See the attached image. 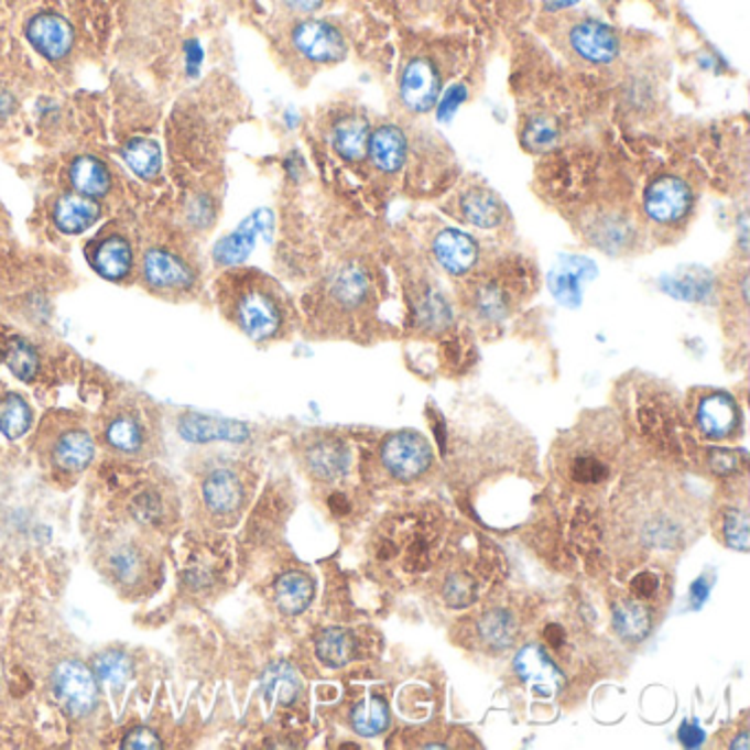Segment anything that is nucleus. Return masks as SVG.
I'll return each mask as SVG.
<instances>
[{"instance_id":"1","label":"nucleus","mask_w":750,"mask_h":750,"mask_svg":"<svg viewBox=\"0 0 750 750\" xmlns=\"http://www.w3.org/2000/svg\"><path fill=\"white\" fill-rule=\"evenodd\" d=\"M231 317L253 341L275 339L284 328V302L267 280L247 278L231 297Z\"/></svg>"},{"instance_id":"2","label":"nucleus","mask_w":750,"mask_h":750,"mask_svg":"<svg viewBox=\"0 0 750 750\" xmlns=\"http://www.w3.org/2000/svg\"><path fill=\"white\" fill-rule=\"evenodd\" d=\"M643 216L661 229L683 227L696 207L694 185L681 174L665 172L652 178L643 189Z\"/></svg>"},{"instance_id":"3","label":"nucleus","mask_w":750,"mask_h":750,"mask_svg":"<svg viewBox=\"0 0 750 750\" xmlns=\"http://www.w3.org/2000/svg\"><path fill=\"white\" fill-rule=\"evenodd\" d=\"M53 694L73 718L88 716L99 700V687L93 670L81 661H62L51 678Z\"/></svg>"},{"instance_id":"4","label":"nucleus","mask_w":750,"mask_h":750,"mask_svg":"<svg viewBox=\"0 0 750 750\" xmlns=\"http://www.w3.org/2000/svg\"><path fill=\"white\" fill-rule=\"evenodd\" d=\"M291 42L295 51L315 64H335L348 55V42L344 33L326 20H302L293 26Z\"/></svg>"},{"instance_id":"5","label":"nucleus","mask_w":750,"mask_h":750,"mask_svg":"<svg viewBox=\"0 0 750 750\" xmlns=\"http://www.w3.org/2000/svg\"><path fill=\"white\" fill-rule=\"evenodd\" d=\"M432 447L421 434L399 432L392 434L381 447V460L385 469L399 480H414L423 476L432 465Z\"/></svg>"},{"instance_id":"6","label":"nucleus","mask_w":750,"mask_h":750,"mask_svg":"<svg viewBox=\"0 0 750 750\" xmlns=\"http://www.w3.org/2000/svg\"><path fill=\"white\" fill-rule=\"evenodd\" d=\"M24 37L48 62H62L70 55L75 31L70 22L55 11H37L24 24Z\"/></svg>"},{"instance_id":"7","label":"nucleus","mask_w":750,"mask_h":750,"mask_svg":"<svg viewBox=\"0 0 750 750\" xmlns=\"http://www.w3.org/2000/svg\"><path fill=\"white\" fill-rule=\"evenodd\" d=\"M443 90V77L438 66L430 57H412L401 73V101L412 112H430Z\"/></svg>"},{"instance_id":"8","label":"nucleus","mask_w":750,"mask_h":750,"mask_svg":"<svg viewBox=\"0 0 750 750\" xmlns=\"http://www.w3.org/2000/svg\"><path fill=\"white\" fill-rule=\"evenodd\" d=\"M568 44L588 64H612L621 53V40L617 31L601 20H579L568 31Z\"/></svg>"},{"instance_id":"9","label":"nucleus","mask_w":750,"mask_h":750,"mask_svg":"<svg viewBox=\"0 0 750 750\" xmlns=\"http://www.w3.org/2000/svg\"><path fill=\"white\" fill-rule=\"evenodd\" d=\"M143 280L154 291L174 293L189 291L196 284V273L178 253L165 247H152L143 256Z\"/></svg>"},{"instance_id":"10","label":"nucleus","mask_w":750,"mask_h":750,"mask_svg":"<svg viewBox=\"0 0 750 750\" xmlns=\"http://www.w3.org/2000/svg\"><path fill=\"white\" fill-rule=\"evenodd\" d=\"M273 227V216L269 209H256L251 216H247L236 231L222 236L216 244H214V251H211V258L216 264L220 267H236V264H242L253 247H256V240L258 236H267Z\"/></svg>"},{"instance_id":"11","label":"nucleus","mask_w":750,"mask_h":750,"mask_svg":"<svg viewBox=\"0 0 750 750\" xmlns=\"http://www.w3.org/2000/svg\"><path fill=\"white\" fill-rule=\"evenodd\" d=\"M88 262L108 282H121L134 264L132 244L123 233H104L88 244Z\"/></svg>"},{"instance_id":"12","label":"nucleus","mask_w":750,"mask_h":750,"mask_svg":"<svg viewBox=\"0 0 750 750\" xmlns=\"http://www.w3.org/2000/svg\"><path fill=\"white\" fill-rule=\"evenodd\" d=\"M407 137L396 123H381L370 130L368 159L381 174H396L407 163Z\"/></svg>"},{"instance_id":"13","label":"nucleus","mask_w":750,"mask_h":750,"mask_svg":"<svg viewBox=\"0 0 750 750\" xmlns=\"http://www.w3.org/2000/svg\"><path fill=\"white\" fill-rule=\"evenodd\" d=\"M178 434L187 443H244L249 438V427L238 421H222L203 414H185L178 421Z\"/></svg>"},{"instance_id":"14","label":"nucleus","mask_w":750,"mask_h":750,"mask_svg":"<svg viewBox=\"0 0 750 750\" xmlns=\"http://www.w3.org/2000/svg\"><path fill=\"white\" fill-rule=\"evenodd\" d=\"M740 425L738 401L727 392H711L698 405V427L707 438L722 441L733 436Z\"/></svg>"},{"instance_id":"15","label":"nucleus","mask_w":750,"mask_h":750,"mask_svg":"<svg viewBox=\"0 0 750 750\" xmlns=\"http://www.w3.org/2000/svg\"><path fill=\"white\" fill-rule=\"evenodd\" d=\"M515 670L520 674L522 681H526L535 696L548 698L555 692H559L564 687V676L557 670V665L546 656V652L537 645H529L524 648L518 659H515Z\"/></svg>"},{"instance_id":"16","label":"nucleus","mask_w":750,"mask_h":750,"mask_svg":"<svg viewBox=\"0 0 750 750\" xmlns=\"http://www.w3.org/2000/svg\"><path fill=\"white\" fill-rule=\"evenodd\" d=\"M101 216V207L97 200L86 198L81 194H62L53 203V225L64 236H79L88 231Z\"/></svg>"},{"instance_id":"17","label":"nucleus","mask_w":750,"mask_h":750,"mask_svg":"<svg viewBox=\"0 0 750 750\" xmlns=\"http://www.w3.org/2000/svg\"><path fill=\"white\" fill-rule=\"evenodd\" d=\"M434 256L447 273L465 275L478 262V244L460 229H443L434 238Z\"/></svg>"},{"instance_id":"18","label":"nucleus","mask_w":750,"mask_h":750,"mask_svg":"<svg viewBox=\"0 0 750 750\" xmlns=\"http://www.w3.org/2000/svg\"><path fill=\"white\" fill-rule=\"evenodd\" d=\"M458 211L465 222L480 229H496L507 218V207L498 194L487 187L474 185L458 198Z\"/></svg>"},{"instance_id":"19","label":"nucleus","mask_w":750,"mask_h":750,"mask_svg":"<svg viewBox=\"0 0 750 750\" xmlns=\"http://www.w3.org/2000/svg\"><path fill=\"white\" fill-rule=\"evenodd\" d=\"M590 242L604 253H626L637 240V229L626 214H601L588 225Z\"/></svg>"},{"instance_id":"20","label":"nucleus","mask_w":750,"mask_h":750,"mask_svg":"<svg viewBox=\"0 0 750 750\" xmlns=\"http://www.w3.org/2000/svg\"><path fill=\"white\" fill-rule=\"evenodd\" d=\"M68 181L77 194L99 200L108 196L112 187V172L104 159L95 154H79L70 161Z\"/></svg>"},{"instance_id":"21","label":"nucleus","mask_w":750,"mask_h":750,"mask_svg":"<svg viewBox=\"0 0 750 750\" xmlns=\"http://www.w3.org/2000/svg\"><path fill=\"white\" fill-rule=\"evenodd\" d=\"M566 474L575 485L590 487L606 482L612 474V467L606 452H601L599 447L575 445L566 458Z\"/></svg>"},{"instance_id":"22","label":"nucleus","mask_w":750,"mask_h":750,"mask_svg":"<svg viewBox=\"0 0 750 750\" xmlns=\"http://www.w3.org/2000/svg\"><path fill=\"white\" fill-rule=\"evenodd\" d=\"M203 500L209 511L225 515L233 513L242 504V485L229 469L211 471L203 482Z\"/></svg>"},{"instance_id":"23","label":"nucleus","mask_w":750,"mask_h":750,"mask_svg":"<svg viewBox=\"0 0 750 750\" xmlns=\"http://www.w3.org/2000/svg\"><path fill=\"white\" fill-rule=\"evenodd\" d=\"M370 121L361 115H348L335 123L333 130V148L335 152L350 163L366 159L368 139H370Z\"/></svg>"},{"instance_id":"24","label":"nucleus","mask_w":750,"mask_h":750,"mask_svg":"<svg viewBox=\"0 0 750 750\" xmlns=\"http://www.w3.org/2000/svg\"><path fill=\"white\" fill-rule=\"evenodd\" d=\"M306 463H308V469L315 478L337 480L348 471L350 458H348V449L341 441L326 438V441H317L315 445H311V449L306 454Z\"/></svg>"},{"instance_id":"25","label":"nucleus","mask_w":750,"mask_h":750,"mask_svg":"<svg viewBox=\"0 0 750 750\" xmlns=\"http://www.w3.org/2000/svg\"><path fill=\"white\" fill-rule=\"evenodd\" d=\"M121 159L141 181H154L163 170L161 145L148 137H132L121 145Z\"/></svg>"},{"instance_id":"26","label":"nucleus","mask_w":750,"mask_h":750,"mask_svg":"<svg viewBox=\"0 0 750 750\" xmlns=\"http://www.w3.org/2000/svg\"><path fill=\"white\" fill-rule=\"evenodd\" d=\"M95 456L93 436L84 430L64 432L53 449V460L64 471H84Z\"/></svg>"},{"instance_id":"27","label":"nucleus","mask_w":750,"mask_h":750,"mask_svg":"<svg viewBox=\"0 0 750 750\" xmlns=\"http://www.w3.org/2000/svg\"><path fill=\"white\" fill-rule=\"evenodd\" d=\"M612 626L615 630L630 641H639L652 630V612L645 601L637 597H626L615 601L612 606Z\"/></svg>"},{"instance_id":"28","label":"nucleus","mask_w":750,"mask_h":750,"mask_svg":"<svg viewBox=\"0 0 750 750\" xmlns=\"http://www.w3.org/2000/svg\"><path fill=\"white\" fill-rule=\"evenodd\" d=\"M313 581L304 573H286L275 581V604L282 615L297 617L302 615L313 601Z\"/></svg>"},{"instance_id":"29","label":"nucleus","mask_w":750,"mask_h":750,"mask_svg":"<svg viewBox=\"0 0 750 750\" xmlns=\"http://www.w3.org/2000/svg\"><path fill=\"white\" fill-rule=\"evenodd\" d=\"M300 689V676L289 663H273L262 674V694L271 707L293 705Z\"/></svg>"},{"instance_id":"30","label":"nucleus","mask_w":750,"mask_h":750,"mask_svg":"<svg viewBox=\"0 0 750 750\" xmlns=\"http://www.w3.org/2000/svg\"><path fill=\"white\" fill-rule=\"evenodd\" d=\"M590 275H595V267H590L588 260L570 258L566 267L553 271L551 291L562 304L577 306L581 300V282L588 280Z\"/></svg>"},{"instance_id":"31","label":"nucleus","mask_w":750,"mask_h":750,"mask_svg":"<svg viewBox=\"0 0 750 750\" xmlns=\"http://www.w3.org/2000/svg\"><path fill=\"white\" fill-rule=\"evenodd\" d=\"M315 654L326 667L341 670L357 656V641H355L352 632L330 628V630H324L317 637Z\"/></svg>"},{"instance_id":"32","label":"nucleus","mask_w":750,"mask_h":750,"mask_svg":"<svg viewBox=\"0 0 750 750\" xmlns=\"http://www.w3.org/2000/svg\"><path fill=\"white\" fill-rule=\"evenodd\" d=\"M31 423H33L31 407L20 394L7 392L0 396V432L9 441H18L20 436H24Z\"/></svg>"},{"instance_id":"33","label":"nucleus","mask_w":750,"mask_h":750,"mask_svg":"<svg viewBox=\"0 0 750 750\" xmlns=\"http://www.w3.org/2000/svg\"><path fill=\"white\" fill-rule=\"evenodd\" d=\"M330 293L341 306H348V308L359 306L368 295L366 271L357 264H348V267L339 269L337 275L333 278Z\"/></svg>"},{"instance_id":"34","label":"nucleus","mask_w":750,"mask_h":750,"mask_svg":"<svg viewBox=\"0 0 750 750\" xmlns=\"http://www.w3.org/2000/svg\"><path fill=\"white\" fill-rule=\"evenodd\" d=\"M350 725L363 738H374L383 733L390 725V714H388L385 703L377 696H368L352 709Z\"/></svg>"},{"instance_id":"35","label":"nucleus","mask_w":750,"mask_h":750,"mask_svg":"<svg viewBox=\"0 0 750 750\" xmlns=\"http://www.w3.org/2000/svg\"><path fill=\"white\" fill-rule=\"evenodd\" d=\"M4 363L15 379L31 383L40 370V359L35 348L22 337H9L4 344Z\"/></svg>"},{"instance_id":"36","label":"nucleus","mask_w":750,"mask_h":750,"mask_svg":"<svg viewBox=\"0 0 750 750\" xmlns=\"http://www.w3.org/2000/svg\"><path fill=\"white\" fill-rule=\"evenodd\" d=\"M478 634L491 650H504L515 641V621L509 612L491 610L480 617Z\"/></svg>"},{"instance_id":"37","label":"nucleus","mask_w":750,"mask_h":750,"mask_svg":"<svg viewBox=\"0 0 750 750\" xmlns=\"http://www.w3.org/2000/svg\"><path fill=\"white\" fill-rule=\"evenodd\" d=\"M90 670L97 678V683L108 687H121L132 676V663L123 652L108 650L93 659Z\"/></svg>"},{"instance_id":"38","label":"nucleus","mask_w":750,"mask_h":750,"mask_svg":"<svg viewBox=\"0 0 750 750\" xmlns=\"http://www.w3.org/2000/svg\"><path fill=\"white\" fill-rule=\"evenodd\" d=\"M474 306L482 319H502L509 313L511 300L502 284L498 282H482L476 286Z\"/></svg>"},{"instance_id":"39","label":"nucleus","mask_w":750,"mask_h":750,"mask_svg":"<svg viewBox=\"0 0 750 750\" xmlns=\"http://www.w3.org/2000/svg\"><path fill=\"white\" fill-rule=\"evenodd\" d=\"M106 441L117 452L132 454V452H139L141 445H143V430H141L137 419H132V416H117L106 427Z\"/></svg>"},{"instance_id":"40","label":"nucleus","mask_w":750,"mask_h":750,"mask_svg":"<svg viewBox=\"0 0 750 750\" xmlns=\"http://www.w3.org/2000/svg\"><path fill=\"white\" fill-rule=\"evenodd\" d=\"M665 291L672 293L674 297L696 302L709 295L711 291V275L707 271H692L685 275H678L674 280L665 282Z\"/></svg>"},{"instance_id":"41","label":"nucleus","mask_w":750,"mask_h":750,"mask_svg":"<svg viewBox=\"0 0 750 750\" xmlns=\"http://www.w3.org/2000/svg\"><path fill=\"white\" fill-rule=\"evenodd\" d=\"M559 139V130L555 126L553 119L548 117H533L524 130H522V141L529 150H548L557 143Z\"/></svg>"},{"instance_id":"42","label":"nucleus","mask_w":750,"mask_h":750,"mask_svg":"<svg viewBox=\"0 0 750 750\" xmlns=\"http://www.w3.org/2000/svg\"><path fill=\"white\" fill-rule=\"evenodd\" d=\"M478 586L467 573H454L445 584V599L452 608H465L476 601Z\"/></svg>"},{"instance_id":"43","label":"nucleus","mask_w":750,"mask_h":750,"mask_svg":"<svg viewBox=\"0 0 750 750\" xmlns=\"http://www.w3.org/2000/svg\"><path fill=\"white\" fill-rule=\"evenodd\" d=\"M749 526L747 509H731L725 518L727 544L738 551H749Z\"/></svg>"},{"instance_id":"44","label":"nucleus","mask_w":750,"mask_h":750,"mask_svg":"<svg viewBox=\"0 0 750 750\" xmlns=\"http://www.w3.org/2000/svg\"><path fill=\"white\" fill-rule=\"evenodd\" d=\"M419 315L423 319V324H427L430 328H445L452 319V311L449 304L438 295V293H427L421 302Z\"/></svg>"},{"instance_id":"45","label":"nucleus","mask_w":750,"mask_h":750,"mask_svg":"<svg viewBox=\"0 0 750 750\" xmlns=\"http://www.w3.org/2000/svg\"><path fill=\"white\" fill-rule=\"evenodd\" d=\"M161 742H159V736L148 729V727H137L132 729L130 733H126L123 738V749H159Z\"/></svg>"},{"instance_id":"46","label":"nucleus","mask_w":750,"mask_h":750,"mask_svg":"<svg viewBox=\"0 0 750 750\" xmlns=\"http://www.w3.org/2000/svg\"><path fill=\"white\" fill-rule=\"evenodd\" d=\"M465 99H467V88L465 86L458 84L452 90H447L445 97L441 99V106H438V119L441 121H449Z\"/></svg>"},{"instance_id":"47","label":"nucleus","mask_w":750,"mask_h":750,"mask_svg":"<svg viewBox=\"0 0 750 750\" xmlns=\"http://www.w3.org/2000/svg\"><path fill=\"white\" fill-rule=\"evenodd\" d=\"M656 593H659V577L654 573H639L630 584V595L641 601L652 599Z\"/></svg>"},{"instance_id":"48","label":"nucleus","mask_w":750,"mask_h":750,"mask_svg":"<svg viewBox=\"0 0 750 750\" xmlns=\"http://www.w3.org/2000/svg\"><path fill=\"white\" fill-rule=\"evenodd\" d=\"M740 467V458L738 454L733 452H727V449H716L711 452V469L720 476H731L736 474Z\"/></svg>"},{"instance_id":"49","label":"nucleus","mask_w":750,"mask_h":750,"mask_svg":"<svg viewBox=\"0 0 750 750\" xmlns=\"http://www.w3.org/2000/svg\"><path fill=\"white\" fill-rule=\"evenodd\" d=\"M189 218L200 225V227H207L211 220H214V205H211V198L209 196H198L192 200L189 209H187Z\"/></svg>"},{"instance_id":"50","label":"nucleus","mask_w":750,"mask_h":750,"mask_svg":"<svg viewBox=\"0 0 750 750\" xmlns=\"http://www.w3.org/2000/svg\"><path fill=\"white\" fill-rule=\"evenodd\" d=\"M183 51H185V68H187V75H189V77H196L198 70H200L203 57H205L203 46H200L198 40H187L185 46H183Z\"/></svg>"},{"instance_id":"51","label":"nucleus","mask_w":750,"mask_h":750,"mask_svg":"<svg viewBox=\"0 0 750 750\" xmlns=\"http://www.w3.org/2000/svg\"><path fill=\"white\" fill-rule=\"evenodd\" d=\"M678 736H681V742H683L685 747H700L703 740H705V733H703L696 725H692V722H685V725L681 727Z\"/></svg>"},{"instance_id":"52","label":"nucleus","mask_w":750,"mask_h":750,"mask_svg":"<svg viewBox=\"0 0 750 750\" xmlns=\"http://www.w3.org/2000/svg\"><path fill=\"white\" fill-rule=\"evenodd\" d=\"M284 4L295 13H313L324 4V0H284Z\"/></svg>"},{"instance_id":"53","label":"nucleus","mask_w":750,"mask_h":750,"mask_svg":"<svg viewBox=\"0 0 750 750\" xmlns=\"http://www.w3.org/2000/svg\"><path fill=\"white\" fill-rule=\"evenodd\" d=\"M13 112H15V97H13V93H9L7 88L0 86V117L4 119Z\"/></svg>"},{"instance_id":"54","label":"nucleus","mask_w":750,"mask_h":750,"mask_svg":"<svg viewBox=\"0 0 750 750\" xmlns=\"http://www.w3.org/2000/svg\"><path fill=\"white\" fill-rule=\"evenodd\" d=\"M544 637H546V641L551 643L553 650H559L564 645V641H566V634H564V630L559 626H548L544 630Z\"/></svg>"},{"instance_id":"55","label":"nucleus","mask_w":750,"mask_h":750,"mask_svg":"<svg viewBox=\"0 0 750 750\" xmlns=\"http://www.w3.org/2000/svg\"><path fill=\"white\" fill-rule=\"evenodd\" d=\"M707 597H709V586L705 584V579H698V581L694 584V588H692V599L700 606Z\"/></svg>"},{"instance_id":"56","label":"nucleus","mask_w":750,"mask_h":750,"mask_svg":"<svg viewBox=\"0 0 750 750\" xmlns=\"http://www.w3.org/2000/svg\"><path fill=\"white\" fill-rule=\"evenodd\" d=\"M579 0H546V9L548 11H562V9H568L573 4H577Z\"/></svg>"},{"instance_id":"57","label":"nucleus","mask_w":750,"mask_h":750,"mask_svg":"<svg viewBox=\"0 0 750 750\" xmlns=\"http://www.w3.org/2000/svg\"><path fill=\"white\" fill-rule=\"evenodd\" d=\"M330 504H333L335 513H348V502H346L344 496H335V498L330 500Z\"/></svg>"},{"instance_id":"58","label":"nucleus","mask_w":750,"mask_h":750,"mask_svg":"<svg viewBox=\"0 0 750 750\" xmlns=\"http://www.w3.org/2000/svg\"><path fill=\"white\" fill-rule=\"evenodd\" d=\"M736 740H738V742H733V749H749V742H747V740H749V733H747V731L740 733Z\"/></svg>"}]
</instances>
